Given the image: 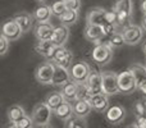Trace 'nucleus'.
Returning a JSON list of instances; mask_svg holds the SVG:
<instances>
[{
	"label": "nucleus",
	"mask_w": 146,
	"mask_h": 128,
	"mask_svg": "<svg viewBox=\"0 0 146 128\" xmlns=\"http://www.w3.org/2000/svg\"><path fill=\"white\" fill-rule=\"evenodd\" d=\"M54 111L51 110V108L48 104L44 101V103H37L32 109V117L33 124L36 127H48L51 122V114Z\"/></svg>",
	"instance_id": "f257e3e1"
},
{
	"label": "nucleus",
	"mask_w": 146,
	"mask_h": 128,
	"mask_svg": "<svg viewBox=\"0 0 146 128\" xmlns=\"http://www.w3.org/2000/svg\"><path fill=\"white\" fill-rule=\"evenodd\" d=\"M113 9L115 10L117 15H118V22L121 27L124 28L126 26L131 25V19L133 15L132 0H117Z\"/></svg>",
	"instance_id": "f03ea898"
},
{
	"label": "nucleus",
	"mask_w": 146,
	"mask_h": 128,
	"mask_svg": "<svg viewBox=\"0 0 146 128\" xmlns=\"http://www.w3.org/2000/svg\"><path fill=\"white\" fill-rule=\"evenodd\" d=\"M113 46L109 45L106 41L99 42L95 45L91 53V58L99 65H106L113 59Z\"/></svg>",
	"instance_id": "7ed1b4c3"
},
{
	"label": "nucleus",
	"mask_w": 146,
	"mask_h": 128,
	"mask_svg": "<svg viewBox=\"0 0 146 128\" xmlns=\"http://www.w3.org/2000/svg\"><path fill=\"white\" fill-rule=\"evenodd\" d=\"M118 83H119V90L121 94L123 95H129V94H133L135 91L139 88L137 85V81L135 78L133 73L131 69L123 70L118 74Z\"/></svg>",
	"instance_id": "20e7f679"
},
{
	"label": "nucleus",
	"mask_w": 146,
	"mask_h": 128,
	"mask_svg": "<svg viewBox=\"0 0 146 128\" xmlns=\"http://www.w3.org/2000/svg\"><path fill=\"white\" fill-rule=\"evenodd\" d=\"M101 76H103V92H105L109 96L121 94L118 83V73L113 72V70H105V72H101Z\"/></svg>",
	"instance_id": "39448f33"
},
{
	"label": "nucleus",
	"mask_w": 146,
	"mask_h": 128,
	"mask_svg": "<svg viewBox=\"0 0 146 128\" xmlns=\"http://www.w3.org/2000/svg\"><path fill=\"white\" fill-rule=\"evenodd\" d=\"M54 70H55V64L53 62L49 60L40 64L35 70L36 81L38 83H41V85H50V83H53Z\"/></svg>",
	"instance_id": "423d86ee"
},
{
	"label": "nucleus",
	"mask_w": 146,
	"mask_h": 128,
	"mask_svg": "<svg viewBox=\"0 0 146 128\" xmlns=\"http://www.w3.org/2000/svg\"><path fill=\"white\" fill-rule=\"evenodd\" d=\"M69 73H71L72 81H74L77 83H85L91 73V67L86 62L78 60L71 65Z\"/></svg>",
	"instance_id": "0eeeda50"
},
{
	"label": "nucleus",
	"mask_w": 146,
	"mask_h": 128,
	"mask_svg": "<svg viewBox=\"0 0 146 128\" xmlns=\"http://www.w3.org/2000/svg\"><path fill=\"white\" fill-rule=\"evenodd\" d=\"M72 60H73L72 51H69L68 49L64 48V46H55L53 58H51L50 62H53V63L56 65H60V67L68 68L69 69L72 65Z\"/></svg>",
	"instance_id": "6e6552de"
},
{
	"label": "nucleus",
	"mask_w": 146,
	"mask_h": 128,
	"mask_svg": "<svg viewBox=\"0 0 146 128\" xmlns=\"http://www.w3.org/2000/svg\"><path fill=\"white\" fill-rule=\"evenodd\" d=\"M23 31L21 28V26L18 25V22L14 18L7 19L1 26V35L4 37H7L9 41H15L22 36Z\"/></svg>",
	"instance_id": "1a4fd4ad"
},
{
	"label": "nucleus",
	"mask_w": 146,
	"mask_h": 128,
	"mask_svg": "<svg viewBox=\"0 0 146 128\" xmlns=\"http://www.w3.org/2000/svg\"><path fill=\"white\" fill-rule=\"evenodd\" d=\"M144 28L142 26L137 25H128L123 28V36L127 45H137L142 40L144 36Z\"/></svg>",
	"instance_id": "9d476101"
},
{
	"label": "nucleus",
	"mask_w": 146,
	"mask_h": 128,
	"mask_svg": "<svg viewBox=\"0 0 146 128\" xmlns=\"http://www.w3.org/2000/svg\"><path fill=\"white\" fill-rule=\"evenodd\" d=\"M83 36L87 41L94 44L103 42V40L106 37V33L104 31L103 26L98 25H86V28L83 31Z\"/></svg>",
	"instance_id": "9b49d317"
},
{
	"label": "nucleus",
	"mask_w": 146,
	"mask_h": 128,
	"mask_svg": "<svg viewBox=\"0 0 146 128\" xmlns=\"http://www.w3.org/2000/svg\"><path fill=\"white\" fill-rule=\"evenodd\" d=\"M85 83L91 95L103 92V76H101V72H99V70L91 69L90 76H88L87 81Z\"/></svg>",
	"instance_id": "f8f14e48"
},
{
	"label": "nucleus",
	"mask_w": 146,
	"mask_h": 128,
	"mask_svg": "<svg viewBox=\"0 0 146 128\" xmlns=\"http://www.w3.org/2000/svg\"><path fill=\"white\" fill-rule=\"evenodd\" d=\"M92 109L96 113H105L108 110L109 105V95H106L105 92H100L96 94V95H91V97L88 99Z\"/></svg>",
	"instance_id": "ddd939ff"
},
{
	"label": "nucleus",
	"mask_w": 146,
	"mask_h": 128,
	"mask_svg": "<svg viewBox=\"0 0 146 128\" xmlns=\"http://www.w3.org/2000/svg\"><path fill=\"white\" fill-rule=\"evenodd\" d=\"M126 118V109L121 105H113L109 106L108 110L105 111V119L110 124H119Z\"/></svg>",
	"instance_id": "4468645a"
},
{
	"label": "nucleus",
	"mask_w": 146,
	"mask_h": 128,
	"mask_svg": "<svg viewBox=\"0 0 146 128\" xmlns=\"http://www.w3.org/2000/svg\"><path fill=\"white\" fill-rule=\"evenodd\" d=\"M106 12L108 10L104 8H92L86 15V23L98 26L106 25Z\"/></svg>",
	"instance_id": "2eb2a0df"
},
{
	"label": "nucleus",
	"mask_w": 146,
	"mask_h": 128,
	"mask_svg": "<svg viewBox=\"0 0 146 128\" xmlns=\"http://www.w3.org/2000/svg\"><path fill=\"white\" fill-rule=\"evenodd\" d=\"M54 30L55 27L50 22H37V25L33 27V33L37 40H51Z\"/></svg>",
	"instance_id": "dca6fc26"
},
{
	"label": "nucleus",
	"mask_w": 146,
	"mask_h": 128,
	"mask_svg": "<svg viewBox=\"0 0 146 128\" xmlns=\"http://www.w3.org/2000/svg\"><path fill=\"white\" fill-rule=\"evenodd\" d=\"M60 92H62V95L64 96L66 101L74 103L76 100H78V95H80V83L71 80L69 82H67L66 85L62 86Z\"/></svg>",
	"instance_id": "f3484780"
},
{
	"label": "nucleus",
	"mask_w": 146,
	"mask_h": 128,
	"mask_svg": "<svg viewBox=\"0 0 146 128\" xmlns=\"http://www.w3.org/2000/svg\"><path fill=\"white\" fill-rule=\"evenodd\" d=\"M69 37V28L66 25H60L55 27L54 30V35L51 37V42L55 46H64V44L68 41Z\"/></svg>",
	"instance_id": "a211bd4d"
},
{
	"label": "nucleus",
	"mask_w": 146,
	"mask_h": 128,
	"mask_svg": "<svg viewBox=\"0 0 146 128\" xmlns=\"http://www.w3.org/2000/svg\"><path fill=\"white\" fill-rule=\"evenodd\" d=\"M92 106H91L90 101L85 100V99H78L73 103V113L74 115L81 117V118H87L90 113L92 111Z\"/></svg>",
	"instance_id": "6ab92c4d"
},
{
	"label": "nucleus",
	"mask_w": 146,
	"mask_h": 128,
	"mask_svg": "<svg viewBox=\"0 0 146 128\" xmlns=\"http://www.w3.org/2000/svg\"><path fill=\"white\" fill-rule=\"evenodd\" d=\"M54 49H55V45L51 42V40H38V42L35 45L36 53L42 55L48 60H51L53 58Z\"/></svg>",
	"instance_id": "aec40b11"
},
{
	"label": "nucleus",
	"mask_w": 146,
	"mask_h": 128,
	"mask_svg": "<svg viewBox=\"0 0 146 128\" xmlns=\"http://www.w3.org/2000/svg\"><path fill=\"white\" fill-rule=\"evenodd\" d=\"M71 80L72 78H71V73H69L68 68H64L55 64V70H54V77H53V83L51 85L60 86L62 87V86L66 85Z\"/></svg>",
	"instance_id": "412c9836"
},
{
	"label": "nucleus",
	"mask_w": 146,
	"mask_h": 128,
	"mask_svg": "<svg viewBox=\"0 0 146 128\" xmlns=\"http://www.w3.org/2000/svg\"><path fill=\"white\" fill-rule=\"evenodd\" d=\"M35 21L37 22H49L53 15V12H51V7L46 4H41L40 7H37L32 13Z\"/></svg>",
	"instance_id": "4be33fe9"
},
{
	"label": "nucleus",
	"mask_w": 146,
	"mask_h": 128,
	"mask_svg": "<svg viewBox=\"0 0 146 128\" xmlns=\"http://www.w3.org/2000/svg\"><path fill=\"white\" fill-rule=\"evenodd\" d=\"M54 114H55L59 119H62L63 122L68 121L72 115H74V113H73V103L64 101L60 106H58V109L54 110Z\"/></svg>",
	"instance_id": "5701e85b"
},
{
	"label": "nucleus",
	"mask_w": 146,
	"mask_h": 128,
	"mask_svg": "<svg viewBox=\"0 0 146 128\" xmlns=\"http://www.w3.org/2000/svg\"><path fill=\"white\" fill-rule=\"evenodd\" d=\"M14 19L18 22V25L21 26V28H22L23 33L28 32V31L32 28V25H33V15L28 14V13L26 12H22V13H18L17 15L14 17Z\"/></svg>",
	"instance_id": "b1692460"
},
{
	"label": "nucleus",
	"mask_w": 146,
	"mask_h": 128,
	"mask_svg": "<svg viewBox=\"0 0 146 128\" xmlns=\"http://www.w3.org/2000/svg\"><path fill=\"white\" fill-rule=\"evenodd\" d=\"M8 119H9L10 123H17L18 121H21V119L23 118V117H26L27 114H26L25 109L22 108V106L19 105H13L10 106L9 109H8Z\"/></svg>",
	"instance_id": "393cba45"
},
{
	"label": "nucleus",
	"mask_w": 146,
	"mask_h": 128,
	"mask_svg": "<svg viewBox=\"0 0 146 128\" xmlns=\"http://www.w3.org/2000/svg\"><path fill=\"white\" fill-rule=\"evenodd\" d=\"M64 101H66V99L62 95V92H50L45 99V103L50 106L53 111L58 109V106H60Z\"/></svg>",
	"instance_id": "a878e982"
},
{
	"label": "nucleus",
	"mask_w": 146,
	"mask_h": 128,
	"mask_svg": "<svg viewBox=\"0 0 146 128\" xmlns=\"http://www.w3.org/2000/svg\"><path fill=\"white\" fill-rule=\"evenodd\" d=\"M129 69H131L132 73H133L139 86H141L144 82H146V67L140 65V64H133L129 67Z\"/></svg>",
	"instance_id": "bb28decb"
},
{
	"label": "nucleus",
	"mask_w": 146,
	"mask_h": 128,
	"mask_svg": "<svg viewBox=\"0 0 146 128\" xmlns=\"http://www.w3.org/2000/svg\"><path fill=\"white\" fill-rule=\"evenodd\" d=\"M60 22L62 25H66V26H73L77 23L78 21V10H73V9H68L60 18Z\"/></svg>",
	"instance_id": "cd10ccee"
},
{
	"label": "nucleus",
	"mask_w": 146,
	"mask_h": 128,
	"mask_svg": "<svg viewBox=\"0 0 146 128\" xmlns=\"http://www.w3.org/2000/svg\"><path fill=\"white\" fill-rule=\"evenodd\" d=\"M108 41L106 42L109 44V45H111L113 48H121L123 44H126V41H124V36H123V31H115V32L113 33V35L108 36Z\"/></svg>",
	"instance_id": "c85d7f7f"
},
{
	"label": "nucleus",
	"mask_w": 146,
	"mask_h": 128,
	"mask_svg": "<svg viewBox=\"0 0 146 128\" xmlns=\"http://www.w3.org/2000/svg\"><path fill=\"white\" fill-rule=\"evenodd\" d=\"M64 127H67V128H85V127H87V124H86L85 118H81V117H77V115H72L68 121H66Z\"/></svg>",
	"instance_id": "c756f323"
},
{
	"label": "nucleus",
	"mask_w": 146,
	"mask_h": 128,
	"mask_svg": "<svg viewBox=\"0 0 146 128\" xmlns=\"http://www.w3.org/2000/svg\"><path fill=\"white\" fill-rule=\"evenodd\" d=\"M67 10H68V8H67L64 0H56V1L53 3V5H51L53 15H55V17H58V18H60Z\"/></svg>",
	"instance_id": "7c9ffc66"
},
{
	"label": "nucleus",
	"mask_w": 146,
	"mask_h": 128,
	"mask_svg": "<svg viewBox=\"0 0 146 128\" xmlns=\"http://www.w3.org/2000/svg\"><path fill=\"white\" fill-rule=\"evenodd\" d=\"M33 124V121H32V117H23L21 121H18L17 123H12V127H15V128H31Z\"/></svg>",
	"instance_id": "2f4dec72"
},
{
	"label": "nucleus",
	"mask_w": 146,
	"mask_h": 128,
	"mask_svg": "<svg viewBox=\"0 0 146 128\" xmlns=\"http://www.w3.org/2000/svg\"><path fill=\"white\" fill-rule=\"evenodd\" d=\"M9 48V40L4 36H0V55H5Z\"/></svg>",
	"instance_id": "473e14b6"
},
{
	"label": "nucleus",
	"mask_w": 146,
	"mask_h": 128,
	"mask_svg": "<svg viewBox=\"0 0 146 128\" xmlns=\"http://www.w3.org/2000/svg\"><path fill=\"white\" fill-rule=\"evenodd\" d=\"M133 110H135V115H136V117L145 114L146 113V108L144 105V101H141V100L137 101V103L135 104V106H133Z\"/></svg>",
	"instance_id": "72a5a7b5"
},
{
	"label": "nucleus",
	"mask_w": 146,
	"mask_h": 128,
	"mask_svg": "<svg viewBox=\"0 0 146 128\" xmlns=\"http://www.w3.org/2000/svg\"><path fill=\"white\" fill-rule=\"evenodd\" d=\"M67 8L73 10H80L81 8V0H64Z\"/></svg>",
	"instance_id": "f704fd0d"
},
{
	"label": "nucleus",
	"mask_w": 146,
	"mask_h": 128,
	"mask_svg": "<svg viewBox=\"0 0 146 128\" xmlns=\"http://www.w3.org/2000/svg\"><path fill=\"white\" fill-rule=\"evenodd\" d=\"M133 126L139 128H146V113L142 114V115L136 117V122H135Z\"/></svg>",
	"instance_id": "c9c22d12"
},
{
	"label": "nucleus",
	"mask_w": 146,
	"mask_h": 128,
	"mask_svg": "<svg viewBox=\"0 0 146 128\" xmlns=\"http://www.w3.org/2000/svg\"><path fill=\"white\" fill-rule=\"evenodd\" d=\"M141 12H142V14H146V0H142L141 1Z\"/></svg>",
	"instance_id": "e433bc0d"
},
{
	"label": "nucleus",
	"mask_w": 146,
	"mask_h": 128,
	"mask_svg": "<svg viewBox=\"0 0 146 128\" xmlns=\"http://www.w3.org/2000/svg\"><path fill=\"white\" fill-rule=\"evenodd\" d=\"M139 90L141 91V92L144 94V95H146V82H144L141 86H139Z\"/></svg>",
	"instance_id": "4c0bfd02"
},
{
	"label": "nucleus",
	"mask_w": 146,
	"mask_h": 128,
	"mask_svg": "<svg viewBox=\"0 0 146 128\" xmlns=\"http://www.w3.org/2000/svg\"><path fill=\"white\" fill-rule=\"evenodd\" d=\"M142 28L146 31V14H144V18H142V23H141Z\"/></svg>",
	"instance_id": "58836bf2"
},
{
	"label": "nucleus",
	"mask_w": 146,
	"mask_h": 128,
	"mask_svg": "<svg viewBox=\"0 0 146 128\" xmlns=\"http://www.w3.org/2000/svg\"><path fill=\"white\" fill-rule=\"evenodd\" d=\"M142 51L146 54V40H145V42H144V45H142Z\"/></svg>",
	"instance_id": "ea45409f"
},
{
	"label": "nucleus",
	"mask_w": 146,
	"mask_h": 128,
	"mask_svg": "<svg viewBox=\"0 0 146 128\" xmlns=\"http://www.w3.org/2000/svg\"><path fill=\"white\" fill-rule=\"evenodd\" d=\"M142 101H144V105H145V108H146V99H144Z\"/></svg>",
	"instance_id": "a19ab883"
},
{
	"label": "nucleus",
	"mask_w": 146,
	"mask_h": 128,
	"mask_svg": "<svg viewBox=\"0 0 146 128\" xmlns=\"http://www.w3.org/2000/svg\"><path fill=\"white\" fill-rule=\"evenodd\" d=\"M36 1H40V3H44V1H46V0H36Z\"/></svg>",
	"instance_id": "79ce46f5"
}]
</instances>
